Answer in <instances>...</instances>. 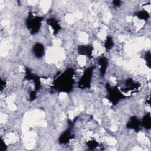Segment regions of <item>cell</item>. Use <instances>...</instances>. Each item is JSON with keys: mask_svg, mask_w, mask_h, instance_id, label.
Returning a JSON list of instances; mask_svg holds the SVG:
<instances>
[{"mask_svg": "<svg viewBox=\"0 0 151 151\" xmlns=\"http://www.w3.org/2000/svg\"><path fill=\"white\" fill-rule=\"evenodd\" d=\"M42 20L43 17H42L34 15L32 14L28 15L25 21V24L31 34H37L39 31Z\"/></svg>", "mask_w": 151, "mask_h": 151, "instance_id": "3957f363", "label": "cell"}, {"mask_svg": "<svg viewBox=\"0 0 151 151\" xmlns=\"http://www.w3.org/2000/svg\"><path fill=\"white\" fill-rule=\"evenodd\" d=\"M121 3H122V1H120L119 0H116V1H113V6H115V7L120 6L121 5Z\"/></svg>", "mask_w": 151, "mask_h": 151, "instance_id": "44dd1931", "label": "cell"}, {"mask_svg": "<svg viewBox=\"0 0 151 151\" xmlns=\"http://www.w3.org/2000/svg\"><path fill=\"white\" fill-rule=\"evenodd\" d=\"M142 126L146 129H150L151 127V117L150 113L145 114L142 119L141 122Z\"/></svg>", "mask_w": 151, "mask_h": 151, "instance_id": "4fadbf2b", "label": "cell"}, {"mask_svg": "<svg viewBox=\"0 0 151 151\" xmlns=\"http://www.w3.org/2000/svg\"><path fill=\"white\" fill-rule=\"evenodd\" d=\"M94 68V67H90L84 71L78 82V86L80 88L85 89L90 88Z\"/></svg>", "mask_w": 151, "mask_h": 151, "instance_id": "277c9868", "label": "cell"}, {"mask_svg": "<svg viewBox=\"0 0 151 151\" xmlns=\"http://www.w3.org/2000/svg\"><path fill=\"white\" fill-rule=\"evenodd\" d=\"M6 146L5 144V143L4 142L3 140L1 139V146H0V150L1 151H4L5 150H6Z\"/></svg>", "mask_w": 151, "mask_h": 151, "instance_id": "ffe728a7", "label": "cell"}, {"mask_svg": "<svg viewBox=\"0 0 151 151\" xmlns=\"http://www.w3.org/2000/svg\"><path fill=\"white\" fill-rule=\"evenodd\" d=\"M139 87L140 84H139L137 82H135L134 80H133L132 78H129L125 80L124 87L122 90L127 92L129 91L136 90L138 89Z\"/></svg>", "mask_w": 151, "mask_h": 151, "instance_id": "8992f818", "label": "cell"}, {"mask_svg": "<svg viewBox=\"0 0 151 151\" xmlns=\"http://www.w3.org/2000/svg\"><path fill=\"white\" fill-rule=\"evenodd\" d=\"M98 64L100 65V74L101 77L104 76L108 66L107 59L104 57H101L98 60Z\"/></svg>", "mask_w": 151, "mask_h": 151, "instance_id": "30bf717a", "label": "cell"}, {"mask_svg": "<svg viewBox=\"0 0 151 151\" xmlns=\"http://www.w3.org/2000/svg\"><path fill=\"white\" fill-rule=\"evenodd\" d=\"M145 60L146 61V64L150 68V63H151V54H150V51H148V52H146V54H145Z\"/></svg>", "mask_w": 151, "mask_h": 151, "instance_id": "2e32d148", "label": "cell"}, {"mask_svg": "<svg viewBox=\"0 0 151 151\" xmlns=\"http://www.w3.org/2000/svg\"><path fill=\"white\" fill-rule=\"evenodd\" d=\"M6 86V81L3 78H1V85H0V87H1V91H2L5 87Z\"/></svg>", "mask_w": 151, "mask_h": 151, "instance_id": "d6986e66", "label": "cell"}, {"mask_svg": "<svg viewBox=\"0 0 151 151\" xmlns=\"http://www.w3.org/2000/svg\"><path fill=\"white\" fill-rule=\"evenodd\" d=\"M74 74L73 69L69 68L58 76L53 82V88L55 90L66 93L71 91L74 83L73 79Z\"/></svg>", "mask_w": 151, "mask_h": 151, "instance_id": "6da1fadb", "label": "cell"}, {"mask_svg": "<svg viewBox=\"0 0 151 151\" xmlns=\"http://www.w3.org/2000/svg\"><path fill=\"white\" fill-rule=\"evenodd\" d=\"M37 97V93H36V90H32L30 91L29 93V98H30V100L31 101L34 100Z\"/></svg>", "mask_w": 151, "mask_h": 151, "instance_id": "ac0fdd59", "label": "cell"}, {"mask_svg": "<svg viewBox=\"0 0 151 151\" xmlns=\"http://www.w3.org/2000/svg\"><path fill=\"white\" fill-rule=\"evenodd\" d=\"M106 88L107 91V98L113 105H116L122 99L127 97L123 94L117 86L112 87L109 84L107 83Z\"/></svg>", "mask_w": 151, "mask_h": 151, "instance_id": "7a4b0ae2", "label": "cell"}, {"mask_svg": "<svg viewBox=\"0 0 151 151\" xmlns=\"http://www.w3.org/2000/svg\"><path fill=\"white\" fill-rule=\"evenodd\" d=\"M141 126V121H140L139 119L136 116L131 117L126 124L127 128L134 130L136 131L139 130Z\"/></svg>", "mask_w": 151, "mask_h": 151, "instance_id": "52a82bcc", "label": "cell"}, {"mask_svg": "<svg viewBox=\"0 0 151 151\" xmlns=\"http://www.w3.org/2000/svg\"><path fill=\"white\" fill-rule=\"evenodd\" d=\"M32 52L37 58H41L45 54V49L44 45L39 42L35 44L32 47Z\"/></svg>", "mask_w": 151, "mask_h": 151, "instance_id": "ba28073f", "label": "cell"}, {"mask_svg": "<svg viewBox=\"0 0 151 151\" xmlns=\"http://www.w3.org/2000/svg\"><path fill=\"white\" fill-rule=\"evenodd\" d=\"M71 138V134L70 129L66 130L59 137V143L61 144H66L69 142Z\"/></svg>", "mask_w": 151, "mask_h": 151, "instance_id": "7c38bea8", "label": "cell"}, {"mask_svg": "<svg viewBox=\"0 0 151 151\" xmlns=\"http://www.w3.org/2000/svg\"><path fill=\"white\" fill-rule=\"evenodd\" d=\"M47 24L52 28L54 34H56L61 30V27L58 21L54 18H50L47 20Z\"/></svg>", "mask_w": 151, "mask_h": 151, "instance_id": "8fae6325", "label": "cell"}, {"mask_svg": "<svg viewBox=\"0 0 151 151\" xmlns=\"http://www.w3.org/2000/svg\"><path fill=\"white\" fill-rule=\"evenodd\" d=\"M93 51V48L91 45H80L78 47V52L80 55L91 57Z\"/></svg>", "mask_w": 151, "mask_h": 151, "instance_id": "9c48e42d", "label": "cell"}, {"mask_svg": "<svg viewBox=\"0 0 151 151\" xmlns=\"http://www.w3.org/2000/svg\"><path fill=\"white\" fill-rule=\"evenodd\" d=\"M87 146L90 149H94L96 148L98 146V143L95 140H90L88 141L87 143Z\"/></svg>", "mask_w": 151, "mask_h": 151, "instance_id": "e0dca14e", "label": "cell"}, {"mask_svg": "<svg viewBox=\"0 0 151 151\" xmlns=\"http://www.w3.org/2000/svg\"><path fill=\"white\" fill-rule=\"evenodd\" d=\"M113 45H114V41L113 38L110 36H107L104 43V47L106 50H110L113 48Z\"/></svg>", "mask_w": 151, "mask_h": 151, "instance_id": "9a60e30c", "label": "cell"}, {"mask_svg": "<svg viewBox=\"0 0 151 151\" xmlns=\"http://www.w3.org/2000/svg\"><path fill=\"white\" fill-rule=\"evenodd\" d=\"M136 15L139 19L142 20H145V21L147 20L149 18V14L146 11H145V10H142L137 12Z\"/></svg>", "mask_w": 151, "mask_h": 151, "instance_id": "5bb4252c", "label": "cell"}, {"mask_svg": "<svg viewBox=\"0 0 151 151\" xmlns=\"http://www.w3.org/2000/svg\"><path fill=\"white\" fill-rule=\"evenodd\" d=\"M25 73H26L25 78H27L28 80H32L34 81L35 90L36 91L38 90L40 88V86H41V83H40V78L37 76L34 75V74H32L28 68H26Z\"/></svg>", "mask_w": 151, "mask_h": 151, "instance_id": "5b68a950", "label": "cell"}]
</instances>
